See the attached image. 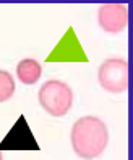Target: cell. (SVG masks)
Masks as SVG:
<instances>
[{
	"label": "cell",
	"mask_w": 133,
	"mask_h": 160,
	"mask_svg": "<svg viewBox=\"0 0 133 160\" xmlns=\"http://www.w3.org/2000/svg\"><path fill=\"white\" fill-rule=\"evenodd\" d=\"M70 141L73 152L85 160L98 158L109 142V129L98 116H83L71 126Z\"/></svg>",
	"instance_id": "6da1fadb"
},
{
	"label": "cell",
	"mask_w": 133,
	"mask_h": 160,
	"mask_svg": "<svg viewBox=\"0 0 133 160\" xmlns=\"http://www.w3.org/2000/svg\"><path fill=\"white\" fill-rule=\"evenodd\" d=\"M39 103L44 111L49 113L54 118H62L70 111L73 105V92L70 85L62 80H47L39 88Z\"/></svg>",
	"instance_id": "7a4b0ae2"
},
{
	"label": "cell",
	"mask_w": 133,
	"mask_h": 160,
	"mask_svg": "<svg viewBox=\"0 0 133 160\" xmlns=\"http://www.w3.org/2000/svg\"><path fill=\"white\" fill-rule=\"evenodd\" d=\"M98 80L106 92H125L128 88V62L120 57L106 59L98 69Z\"/></svg>",
	"instance_id": "3957f363"
},
{
	"label": "cell",
	"mask_w": 133,
	"mask_h": 160,
	"mask_svg": "<svg viewBox=\"0 0 133 160\" xmlns=\"http://www.w3.org/2000/svg\"><path fill=\"white\" fill-rule=\"evenodd\" d=\"M99 26L109 34L123 31L128 25V8L125 3H104L98 10Z\"/></svg>",
	"instance_id": "277c9868"
},
{
	"label": "cell",
	"mask_w": 133,
	"mask_h": 160,
	"mask_svg": "<svg viewBox=\"0 0 133 160\" xmlns=\"http://www.w3.org/2000/svg\"><path fill=\"white\" fill-rule=\"evenodd\" d=\"M42 75V65L36 59H23L16 65V77L21 83L34 85Z\"/></svg>",
	"instance_id": "5b68a950"
},
{
	"label": "cell",
	"mask_w": 133,
	"mask_h": 160,
	"mask_svg": "<svg viewBox=\"0 0 133 160\" xmlns=\"http://www.w3.org/2000/svg\"><path fill=\"white\" fill-rule=\"evenodd\" d=\"M15 88H16V85H15L13 75L7 70H0V103L8 101L13 97Z\"/></svg>",
	"instance_id": "8992f818"
},
{
	"label": "cell",
	"mask_w": 133,
	"mask_h": 160,
	"mask_svg": "<svg viewBox=\"0 0 133 160\" xmlns=\"http://www.w3.org/2000/svg\"><path fill=\"white\" fill-rule=\"evenodd\" d=\"M0 160H3V155H2V152H0Z\"/></svg>",
	"instance_id": "52a82bcc"
}]
</instances>
